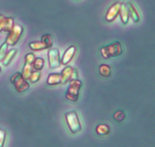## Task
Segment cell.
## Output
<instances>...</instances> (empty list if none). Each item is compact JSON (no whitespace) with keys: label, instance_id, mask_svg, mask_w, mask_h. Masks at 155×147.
<instances>
[{"label":"cell","instance_id":"1","mask_svg":"<svg viewBox=\"0 0 155 147\" xmlns=\"http://www.w3.org/2000/svg\"><path fill=\"white\" fill-rule=\"evenodd\" d=\"M101 55L104 59H108L113 57H117L122 55L123 47L120 42H114L107 45L101 47Z\"/></svg>","mask_w":155,"mask_h":147},{"label":"cell","instance_id":"2","mask_svg":"<svg viewBox=\"0 0 155 147\" xmlns=\"http://www.w3.org/2000/svg\"><path fill=\"white\" fill-rule=\"evenodd\" d=\"M82 85L83 83L79 79H71L69 82V86L65 93V97L67 99L74 102L78 101Z\"/></svg>","mask_w":155,"mask_h":147},{"label":"cell","instance_id":"3","mask_svg":"<svg viewBox=\"0 0 155 147\" xmlns=\"http://www.w3.org/2000/svg\"><path fill=\"white\" fill-rule=\"evenodd\" d=\"M64 116L65 119H66L67 124H68L71 133L75 134V133H77L78 132L81 131V123H80V119H79L78 115H77V113L75 111H71V112H67Z\"/></svg>","mask_w":155,"mask_h":147},{"label":"cell","instance_id":"4","mask_svg":"<svg viewBox=\"0 0 155 147\" xmlns=\"http://www.w3.org/2000/svg\"><path fill=\"white\" fill-rule=\"evenodd\" d=\"M10 81L15 86V89L19 93L26 92L30 88V84L27 80L21 75V73L16 72L11 77Z\"/></svg>","mask_w":155,"mask_h":147},{"label":"cell","instance_id":"5","mask_svg":"<svg viewBox=\"0 0 155 147\" xmlns=\"http://www.w3.org/2000/svg\"><path fill=\"white\" fill-rule=\"evenodd\" d=\"M23 32H24V27L20 24H15L12 30L8 32V34L5 39V42L11 46L16 45L21 39Z\"/></svg>","mask_w":155,"mask_h":147},{"label":"cell","instance_id":"6","mask_svg":"<svg viewBox=\"0 0 155 147\" xmlns=\"http://www.w3.org/2000/svg\"><path fill=\"white\" fill-rule=\"evenodd\" d=\"M48 60L50 68L54 69L59 68L61 65V61L60 58V52L58 49L50 48L48 52Z\"/></svg>","mask_w":155,"mask_h":147},{"label":"cell","instance_id":"7","mask_svg":"<svg viewBox=\"0 0 155 147\" xmlns=\"http://www.w3.org/2000/svg\"><path fill=\"white\" fill-rule=\"evenodd\" d=\"M120 6L121 3L120 2H117L109 8L105 15V20L107 22H112L117 18L120 13Z\"/></svg>","mask_w":155,"mask_h":147},{"label":"cell","instance_id":"8","mask_svg":"<svg viewBox=\"0 0 155 147\" xmlns=\"http://www.w3.org/2000/svg\"><path fill=\"white\" fill-rule=\"evenodd\" d=\"M76 51H77V48L74 45H71L69 48H68V49L64 52L61 59L62 65H66L69 64L71 61L74 58Z\"/></svg>","mask_w":155,"mask_h":147},{"label":"cell","instance_id":"9","mask_svg":"<svg viewBox=\"0 0 155 147\" xmlns=\"http://www.w3.org/2000/svg\"><path fill=\"white\" fill-rule=\"evenodd\" d=\"M73 71H74V68L72 66H66L62 70V71L61 72L62 84H67L68 83H69L70 80L72 78Z\"/></svg>","mask_w":155,"mask_h":147},{"label":"cell","instance_id":"10","mask_svg":"<svg viewBox=\"0 0 155 147\" xmlns=\"http://www.w3.org/2000/svg\"><path fill=\"white\" fill-rule=\"evenodd\" d=\"M46 83L49 86H57L61 83V73H50L47 78Z\"/></svg>","mask_w":155,"mask_h":147},{"label":"cell","instance_id":"11","mask_svg":"<svg viewBox=\"0 0 155 147\" xmlns=\"http://www.w3.org/2000/svg\"><path fill=\"white\" fill-rule=\"evenodd\" d=\"M127 8H128L130 18H131L135 23L139 22V21H140V17H139V13H138L137 10L136 9L135 6L133 5V3L129 2L127 3Z\"/></svg>","mask_w":155,"mask_h":147},{"label":"cell","instance_id":"12","mask_svg":"<svg viewBox=\"0 0 155 147\" xmlns=\"http://www.w3.org/2000/svg\"><path fill=\"white\" fill-rule=\"evenodd\" d=\"M119 15L120 16V19L121 21H122L123 24H127V23L129 22V20H130V15H129L127 3H124V2L121 3Z\"/></svg>","mask_w":155,"mask_h":147},{"label":"cell","instance_id":"13","mask_svg":"<svg viewBox=\"0 0 155 147\" xmlns=\"http://www.w3.org/2000/svg\"><path fill=\"white\" fill-rule=\"evenodd\" d=\"M18 53V50L16 48H12V49L8 51L7 54L5 55V58L2 60V64L5 66H8L9 64L12 62V61L13 60V58H15V56L16 55V54Z\"/></svg>","mask_w":155,"mask_h":147},{"label":"cell","instance_id":"14","mask_svg":"<svg viewBox=\"0 0 155 147\" xmlns=\"http://www.w3.org/2000/svg\"><path fill=\"white\" fill-rule=\"evenodd\" d=\"M98 71H99L100 75L104 77H109L111 76V68H110V65H107V64H102V65H100Z\"/></svg>","mask_w":155,"mask_h":147},{"label":"cell","instance_id":"15","mask_svg":"<svg viewBox=\"0 0 155 147\" xmlns=\"http://www.w3.org/2000/svg\"><path fill=\"white\" fill-rule=\"evenodd\" d=\"M97 134L99 136H107L110 133V127L108 125L105 124H100L95 128Z\"/></svg>","mask_w":155,"mask_h":147},{"label":"cell","instance_id":"16","mask_svg":"<svg viewBox=\"0 0 155 147\" xmlns=\"http://www.w3.org/2000/svg\"><path fill=\"white\" fill-rule=\"evenodd\" d=\"M29 47L33 51H42V50L47 49L46 45L41 41H35V42H30Z\"/></svg>","mask_w":155,"mask_h":147},{"label":"cell","instance_id":"17","mask_svg":"<svg viewBox=\"0 0 155 147\" xmlns=\"http://www.w3.org/2000/svg\"><path fill=\"white\" fill-rule=\"evenodd\" d=\"M44 65H45V60L42 58L38 57L36 58L32 67H33V71H41L42 70V68H43Z\"/></svg>","mask_w":155,"mask_h":147},{"label":"cell","instance_id":"18","mask_svg":"<svg viewBox=\"0 0 155 147\" xmlns=\"http://www.w3.org/2000/svg\"><path fill=\"white\" fill-rule=\"evenodd\" d=\"M33 69L31 65H28V64H24V68H23L22 72H21V75L24 77L25 80H29L30 79V75H31L32 72H33Z\"/></svg>","mask_w":155,"mask_h":147},{"label":"cell","instance_id":"19","mask_svg":"<svg viewBox=\"0 0 155 147\" xmlns=\"http://www.w3.org/2000/svg\"><path fill=\"white\" fill-rule=\"evenodd\" d=\"M41 42H43L46 45L47 48H50L53 45V39L52 36L49 33H45L41 37Z\"/></svg>","mask_w":155,"mask_h":147},{"label":"cell","instance_id":"20","mask_svg":"<svg viewBox=\"0 0 155 147\" xmlns=\"http://www.w3.org/2000/svg\"><path fill=\"white\" fill-rule=\"evenodd\" d=\"M126 117H127V115L123 110H117L113 115L114 119L117 123H122L126 119Z\"/></svg>","mask_w":155,"mask_h":147},{"label":"cell","instance_id":"21","mask_svg":"<svg viewBox=\"0 0 155 147\" xmlns=\"http://www.w3.org/2000/svg\"><path fill=\"white\" fill-rule=\"evenodd\" d=\"M15 25V21H14V18L12 17H6L5 18V23L4 29H3V31L4 32H8V33L12 29V27Z\"/></svg>","mask_w":155,"mask_h":147},{"label":"cell","instance_id":"22","mask_svg":"<svg viewBox=\"0 0 155 147\" xmlns=\"http://www.w3.org/2000/svg\"><path fill=\"white\" fill-rule=\"evenodd\" d=\"M41 77V72L40 71H33L30 77V81L32 83H37L39 80H40Z\"/></svg>","mask_w":155,"mask_h":147},{"label":"cell","instance_id":"23","mask_svg":"<svg viewBox=\"0 0 155 147\" xmlns=\"http://www.w3.org/2000/svg\"><path fill=\"white\" fill-rule=\"evenodd\" d=\"M8 45L5 42H3L0 46V62H2L3 58H5V55L8 52Z\"/></svg>","mask_w":155,"mask_h":147},{"label":"cell","instance_id":"24","mask_svg":"<svg viewBox=\"0 0 155 147\" xmlns=\"http://www.w3.org/2000/svg\"><path fill=\"white\" fill-rule=\"evenodd\" d=\"M35 59H36V56H35V55L33 53H27L25 55V58H24V61H25V63L24 64H28V65H33Z\"/></svg>","mask_w":155,"mask_h":147},{"label":"cell","instance_id":"25","mask_svg":"<svg viewBox=\"0 0 155 147\" xmlns=\"http://www.w3.org/2000/svg\"><path fill=\"white\" fill-rule=\"evenodd\" d=\"M6 132L3 129L0 128V147L4 146L5 142Z\"/></svg>","mask_w":155,"mask_h":147},{"label":"cell","instance_id":"26","mask_svg":"<svg viewBox=\"0 0 155 147\" xmlns=\"http://www.w3.org/2000/svg\"><path fill=\"white\" fill-rule=\"evenodd\" d=\"M5 18L6 17H5L4 15H0V32L3 31L5 23Z\"/></svg>","mask_w":155,"mask_h":147},{"label":"cell","instance_id":"27","mask_svg":"<svg viewBox=\"0 0 155 147\" xmlns=\"http://www.w3.org/2000/svg\"><path fill=\"white\" fill-rule=\"evenodd\" d=\"M71 79H79L78 78V71L76 68H74V71H73L72 74V78Z\"/></svg>","mask_w":155,"mask_h":147},{"label":"cell","instance_id":"28","mask_svg":"<svg viewBox=\"0 0 155 147\" xmlns=\"http://www.w3.org/2000/svg\"><path fill=\"white\" fill-rule=\"evenodd\" d=\"M2 71V68H1V67H0V72H1Z\"/></svg>","mask_w":155,"mask_h":147}]
</instances>
